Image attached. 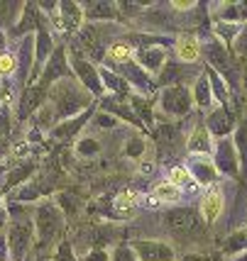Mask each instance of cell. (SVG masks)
Returning <instances> with one entry per match:
<instances>
[{
  "instance_id": "obj_1",
  "label": "cell",
  "mask_w": 247,
  "mask_h": 261,
  "mask_svg": "<svg viewBox=\"0 0 247 261\" xmlns=\"http://www.w3.org/2000/svg\"><path fill=\"white\" fill-rule=\"evenodd\" d=\"M86 102H88V95H83L79 88H74L71 83H66V79L52 91V110L59 117L76 115L81 108H86Z\"/></svg>"
},
{
  "instance_id": "obj_2",
  "label": "cell",
  "mask_w": 247,
  "mask_h": 261,
  "mask_svg": "<svg viewBox=\"0 0 247 261\" xmlns=\"http://www.w3.org/2000/svg\"><path fill=\"white\" fill-rule=\"evenodd\" d=\"M164 227L181 239H191L201 234L203 222L191 207H176V210H169L164 215Z\"/></svg>"
},
{
  "instance_id": "obj_3",
  "label": "cell",
  "mask_w": 247,
  "mask_h": 261,
  "mask_svg": "<svg viewBox=\"0 0 247 261\" xmlns=\"http://www.w3.org/2000/svg\"><path fill=\"white\" fill-rule=\"evenodd\" d=\"M34 225H37V232H39V247H44L47 242H54L59 237V232L64 229L61 210L52 203L39 205L37 207V217H34Z\"/></svg>"
},
{
  "instance_id": "obj_4",
  "label": "cell",
  "mask_w": 247,
  "mask_h": 261,
  "mask_svg": "<svg viewBox=\"0 0 247 261\" xmlns=\"http://www.w3.org/2000/svg\"><path fill=\"white\" fill-rule=\"evenodd\" d=\"M32 244V225L25 220H15L10 222V234H8V251L12 254L15 261H23L25 254L30 251Z\"/></svg>"
},
{
  "instance_id": "obj_5",
  "label": "cell",
  "mask_w": 247,
  "mask_h": 261,
  "mask_svg": "<svg viewBox=\"0 0 247 261\" xmlns=\"http://www.w3.org/2000/svg\"><path fill=\"white\" fill-rule=\"evenodd\" d=\"M130 249L140 261H174V249L162 239H137Z\"/></svg>"
},
{
  "instance_id": "obj_6",
  "label": "cell",
  "mask_w": 247,
  "mask_h": 261,
  "mask_svg": "<svg viewBox=\"0 0 247 261\" xmlns=\"http://www.w3.org/2000/svg\"><path fill=\"white\" fill-rule=\"evenodd\" d=\"M162 110L169 115H186L191 110V93L184 86H167L162 93Z\"/></svg>"
},
{
  "instance_id": "obj_7",
  "label": "cell",
  "mask_w": 247,
  "mask_h": 261,
  "mask_svg": "<svg viewBox=\"0 0 247 261\" xmlns=\"http://www.w3.org/2000/svg\"><path fill=\"white\" fill-rule=\"evenodd\" d=\"M203 54H206V59H208V64H211L223 79H230V76H233V64H230V59H228L225 46L220 44L218 39H206Z\"/></svg>"
},
{
  "instance_id": "obj_8",
  "label": "cell",
  "mask_w": 247,
  "mask_h": 261,
  "mask_svg": "<svg viewBox=\"0 0 247 261\" xmlns=\"http://www.w3.org/2000/svg\"><path fill=\"white\" fill-rule=\"evenodd\" d=\"M74 68H76V73H79L81 83H83V86H86V88H88L93 95H101V93H103V83H101L98 71L91 66L86 59H81V57L74 59Z\"/></svg>"
},
{
  "instance_id": "obj_9",
  "label": "cell",
  "mask_w": 247,
  "mask_h": 261,
  "mask_svg": "<svg viewBox=\"0 0 247 261\" xmlns=\"http://www.w3.org/2000/svg\"><path fill=\"white\" fill-rule=\"evenodd\" d=\"M218 169L228 173V176H237V154H235V147L230 142H220L218 149H215V164Z\"/></svg>"
},
{
  "instance_id": "obj_10",
  "label": "cell",
  "mask_w": 247,
  "mask_h": 261,
  "mask_svg": "<svg viewBox=\"0 0 247 261\" xmlns=\"http://www.w3.org/2000/svg\"><path fill=\"white\" fill-rule=\"evenodd\" d=\"M69 76V68H66V61H64V49L59 46L54 49V54L49 57V64L44 66V73H42V86L47 88V83H52L54 79H66Z\"/></svg>"
},
{
  "instance_id": "obj_11",
  "label": "cell",
  "mask_w": 247,
  "mask_h": 261,
  "mask_svg": "<svg viewBox=\"0 0 247 261\" xmlns=\"http://www.w3.org/2000/svg\"><path fill=\"white\" fill-rule=\"evenodd\" d=\"M233 125H235V117H233V113L228 110V108H220V110H215V113L208 115V132L215 137H223L230 135V129H233Z\"/></svg>"
},
{
  "instance_id": "obj_12",
  "label": "cell",
  "mask_w": 247,
  "mask_h": 261,
  "mask_svg": "<svg viewBox=\"0 0 247 261\" xmlns=\"http://www.w3.org/2000/svg\"><path fill=\"white\" fill-rule=\"evenodd\" d=\"M220 213H223V193H220V188H211L203 198V222L213 225Z\"/></svg>"
},
{
  "instance_id": "obj_13",
  "label": "cell",
  "mask_w": 247,
  "mask_h": 261,
  "mask_svg": "<svg viewBox=\"0 0 247 261\" xmlns=\"http://www.w3.org/2000/svg\"><path fill=\"white\" fill-rule=\"evenodd\" d=\"M137 61L142 66H147V71H154L157 73L159 68L164 66V61H167V51L162 46H145V49L137 51Z\"/></svg>"
},
{
  "instance_id": "obj_14",
  "label": "cell",
  "mask_w": 247,
  "mask_h": 261,
  "mask_svg": "<svg viewBox=\"0 0 247 261\" xmlns=\"http://www.w3.org/2000/svg\"><path fill=\"white\" fill-rule=\"evenodd\" d=\"M189 173L193 176V181L198 183V186H206V183L215 181V166L208 159H203V156H193Z\"/></svg>"
},
{
  "instance_id": "obj_15",
  "label": "cell",
  "mask_w": 247,
  "mask_h": 261,
  "mask_svg": "<svg viewBox=\"0 0 247 261\" xmlns=\"http://www.w3.org/2000/svg\"><path fill=\"white\" fill-rule=\"evenodd\" d=\"M59 15H61V27L66 32H76L81 24V17H83V10H81L79 3H59Z\"/></svg>"
},
{
  "instance_id": "obj_16",
  "label": "cell",
  "mask_w": 247,
  "mask_h": 261,
  "mask_svg": "<svg viewBox=\"0 0 247 261\" xmlns=\"http://www.w3.org/2000/svg\"><path fill=\"white\" fill-rule=\"evenodd\" d=\"M47 98V88L42 86V83H34L30 91L25 93V98H23V105H20V117H27V115H32L37 108H39V102Z\"/></svg>"
},
{
  "instance_id": "obj_17",
  "label": "cell",
  "mask_w": 247,
  "mask_h": 261,
  "mask_svg": "<svg viewBox=\"0 0 247 261\" xmlns=\"http://www.w3.org/2000/svg\"><path fill=\"white\" fill-rule=\"evenodd\" d=\"M189 151L191 154H201V156H206V154H211L213 151V147H211V132L206 129V127H196L193 129L191 139H189Z\"/></svg>"
},
{
  "instance_id": "obj_18",
  "label": "cell",
  "mask_w": 247,
  "mask_h": 261,
  "mask_svg": "<svg viewBox=\"0 0 247 261\" xmlns=\"http://www.w3.org/2000/svg\"><path fill=\"white\" fill-rule=\"evenodd\" d=\"M176 54L181 61H196L201 57V49H198V42L193 34H181L179 42H176Z\"/></svg>"
},
{
  "instance_id": "obj_19",
  "label": "cell",
  "mask_w": 247,
  "mask_h": 261,
  "mask_svg": "<svg viewBox=\"0 0 247 261\" xmlns=\"http://www.w3.org/2000/svg\"><path fill=\"white\" fill-rule=\"evenodd\" d=\"M83 12L91 20H113V17H118V10H115L113 3H86Z\"/></svg>"
},
{
  "instance_id": "obj_20",
  "label": "cell",
  "mask_w": 247,
  "mask_h": 261,
  "mask_svg": "<svg viewBox=\"0 0 247 261\" xmlns=\"http://www.w3.org/2000/svg\"><path fill=\"white\" fill-rule=\"evenodd\" d=\"M81 42L91 49V57L93 59L103 57V42H101V32H98V27H86V30L81 32Z\"/></svg>"
},
{
  "instance_id": "obj_21",
  "label": "cell",
  "mask_w": 247,
  "mask_h": 261,
  "mask_svg": "<svg viewBox=\"0 0 247 261\" xmlns=\"http://www.w3.org/2000/svg\"><path fill=\"white\" fill-rule=\"evenodd\" d=\"M169 183H174L179 191H181V188H186L189 193H193V191L198 188V183L193 181L191 173H189L186 169H179V166H174V169L169 171Z\"/></svg>"
},
{
  "instance_id": "obj_22",
  "label": "cell",
  "mask_w": 247,
  "mask_h": 261,
  "mask_svg": "<svg viewBox=\"0 0 247 261\" xmlns=\"http://www.w3.org/2000/svg\"><path fill=\"white\" fill-rule=\"evenodd\" d=\"M154 198H157V200H162V203H179L181 198H184V193H181L174 183L162 181V183H157V186H154Z\"/></svg>"
},
{
  "instance_id": "obj_23",
  "label": "cell",
  "mask_w": 247,
  "mask_h": 261,
  "mask_svg": "<svg viewBox=\"0 0 247 261\" xmlns=\"http://www.w3.org/2000/svg\"><path fill=\"white\" fill-rule=\"evenodd\" d=\"M154 137H157L159 147H167V149H174V144H176V139H179V132H176V127L174 125H162L154 132Z\"/></svg>"
},
{
  "instance_id": "obj_24",
  "label": "cell",
  "mask_w": 247,
  "mask_h": 261,
  "mask_svg": "<svg viewBox=\"0 0 247 261\" xmlns=\"http://www.w3.org/2000/svg\"><path fill=\"white\" fill-rule=\"evenodd\" d=\"M196 102L203 110L211 105V81H208V76H198V81H196Z\"/></svg>"
},
{
  "instance_id": "obj_25",
  "label": "cell",
  "mask_w": 247,
  "mask_h": 261,
  "mask_svg": "<svg viewBox=\"0 0 247 261\" xmlns=\"http://www.w3.org/2000/svg\"><path fill=\"white\" fill-rule=\"evenodd\" d=\"M37 24V10H34V5H25L23 10V20L15 24V30H12V34H25L30 27H34Z\"/></svg>"
},
{
  "instance_id": "obj_26",
  "label": "cell",
  "mask_w": 247,
  "mask_h": 261,
  "mask_svg": "<svg viewBox=\"0 0 247 261\" xmlns=\"http://www.w3.org/2000/svg\"><path fill=\"white\" fill-rule=\"evenodd\" d=\"M49 51H52V37H49V32L39 30V34H37V64H39V66L44 64V59L49 57Z\"/></svg>"
},
{
  "instance_id": "obj_27",
  "label": "cell",
  "mask_w": 247,
  "mask_h": 261,
  "mask_svg": "<svg viewBox=\"0 0 247 261\" xmlns=\"http://www.w3.org/2000/svg\"><path fill=\"white\" fill-rule=\"evenodd\" d=\"M86 117L88 115H79L76 120H71V122H64V125H59L54 129V137H59V139H64V137H71V135H76L79 132V127L86 122Z\"/></svg>"
},
{
  "instance_id": "obj_28",
  "label": "cell",
  "mask_w": 247,
  "mask_h": 261,
  "mask_svg": "<svg viewBox=\"0 0 247 261\" xmlns=\"http://www.w3.org/2000/svg\"><path fill=\"white\" fill-rule=\"evenodd\" d=\"M103 81L108 83V88H113V91L120 93V95L130 91V83H127L125 79H118V76H115V73H110V71H103Z\"/></svg>"
},
{
  "instance_id": "obj_29",
  "label": "cell",
  "mask_w": 247,
  "mask_h": 261,
  "mask_svg": "<svg viewBox=\"0 0 247 261\" xmlns=\"http://www.w3.org/2000/svg\"><path fill=\"white\" fill-rule=\"evenodd\" d=\"M137 200H140V195H137L135 191H125V193H120L115 198V207H118V210H132L137 205Z\"/></svg>"
},
{
  "instance_id": "obj_30",
  "label": "cell",
  "mask_w": 247,
  "mask_h": 261,
  "mask_svg": "<svg viewBox=\"0 0 247 261\" xmlns=\"http://www.w3.org/2000/svg\"><path fill=\"white\" fill-rule=\"evenodd\" d=\"M32 171H34V164H25V166H20V169H15L10 176H8V188L17 186L20 181H25V178H27Z\"/></svg>"
},
{
  "instance_id": "obj_31",
  "label": "cell",
  "mask_w": 247,
  "mask_h": 261,
  "mask_svg": "<svg viewBox=\"0 0 247 261\" xmlns=\"http://www.w3.org/2000/svg\"><path fill=\"white\" fill-rule=\"evenodd\" d=\"M130 46L123 44V42H115V44L110 46V51H108V57L113 59V61H125V59H130Z\"/></svg>"
},
{
  "instance_id": "obj_32",
  "label": "cell",
  "mask_w": 247,
  "mask_h": 261,
  "mask_svg": "<svg viewBox=\"0 0 247 261\" xmlns=\"http://www.w3.org/2000/svg\"><path fill=\"white\" fill-rule=\"evenodd\" d=\"M215 32L223 37L225 42H233V37H237V24H233V22H218L215 24Z\"/></svg>"
},
{
  "instance_id": "obj_33",
  "label": "cell",
  "mask_w": 247,
  "mask_h": 261,
  "mask_svg": "<svg viewBox=\"0 0 247 261\" xmlns=\"http://www.w3.org/2000/svg\"><path fill=\"white\" fill-rule=\"evenodd\" d=\"M15 71V57L8 54V51H3L0 54V76H8Z\"/></svg>"
},
{
  "instance_id": "obj_34",
  "label": "cell",
  "mask_w": 247,
  "mask_h": 261,
  "mask_svg": "<svg viewBox=\"0 0 247 261\" xmlns=\"http://www.w3.org/2000/svg\"><path fill=\"white\" fill-rule=\"evenodd\" d=\"M59 203H61V207L66 210V213H76L79 210V200H76V195H69V193H61L59 195Z\"/></svg>"
},
{
  "instance_id": "obj_35",
  "label": "cell",
  "mask_w": 247,
  "mask_h": 261,
  "mask_svg": "<svg viewBox=\"0 0 247 261\" xmlns=\"http://www.w3.org/2000/svg\"><path fill=\"white\" fill-rule=\"evenodd\" d=\"M235 49H237V54L240 57H247V24L237 32V37H235Z\"/></svg>"
},
{
  "instance_id": "obj_36",
  "label": "cell",
  "mask_w": 247,
  "mask_h": 261,
  "mask_svg": "<svg viewBox=\"0 0 247 261\" xmlns=\"http://www.w3.org/2000/svg\"><path fill=\"white\" fill-rule=\"evenodd\" d=\"M113 261H137V256L130 247H118L115 254H113Z\"/></svg>"
},
{
  "instance_id": "obj_37",
  "label": "cell",
  "mask_w": 247,
  "mask_h": 261,
  "mask_svg": "<svg viewBox=\"0 0 247 261\" xmlns=\"http://www.w3.org/2000/svg\"><path fill=\"white\" fill-rule=\"evenodd\" d=\"M79 151H81V154H88V156H93V154H98V142H96V139H81V142H79Z\"/></svg>"
},
{
  "instance_id": "obj_38",
  "label": "cell",
  "mask_w": 247,
  "mask_h": 261,
  "mask_svg": "<svg viewBox=\"0 0 247 261\" xmlns=\"http://www.w3.org/2000/svg\"><path fill=\"white\" fill-rule=\"evenodd\" d=\"M56 261H76L74 251H71V247H69V242H64V244L59 247V251H56Z\"/></svg>"
},
{
  "instance_id": "obj_39",
  "label": "cell",
  "mask_w": 247,
  "mask_h": 261,
  "mask_svg": "<svg viewBox=\"0 0 247 261\" xmlns=\"http://www.w3.org/2000/svg\"><path fill=\"white\" fill-rule=\"evenodd\" d=\"M10 132V117H8V110H0V137H5Z\"/></svg>"
},
{
  "instance_id": "obj_40",
  "label": "cell",
  "mask_w": 247,
  "mask_h": 261,
  "mask_svg": "<svg viewBox=\"0 0 247 261\" xmlns=\"http://www.w3.org/2000/svg\"><path fill=\"white\" fill-rule=\"evenodd\" d=\"M96 125H101L103 129H110V127H115V117H110V115H98V117H96Z\"/></svg>"
},
{
  "instance_id": "obj_41",
  "label": "cell",
  "mask_w": 247,
  "mask_h": 261,
  "mask_svg": "<svg viewBox=\"0 0 247 261\" xmlns=\"http://www.w3.org/2000/svg\"><path fill=\"white\" fill-rule=\"evenodd\" d=\"M242 242H245V234H237V237H233L230 242H228V247H225V251H235L242 247Z\"/></svg>"
},
{
  "instance_id": "obj_42",
  "label": "cell",
  "mask_w": 247,
  "mask_h": 261,
  "mask_svg": "<svg viewBox=\"0 0 247 261\" xmlns=\"http://www.w3.org/2000/svg\"><path fill=\"white\" fill-rule=\"evenodd\" d=\"M86 261H108V254L103 249H93L91 254H86Z\"/></svg>"
},
{
  "instance_id": "obj_43",
  "label": "cell",
  "mask_w": 247,
  "mask_h": 261,
  "mask_svg": "<svg viewBox=\"0 0 247 261\" xmlns=\"http://www.w3.org/2000/svg\"><path fill=\"white\" fill-rule=\"evenodd\" d=\"M181 261H208V256H201V254H189V256H184Z\"/></svg>"
},
{
  "instance_id": "obj_44",
  "label": "cell",
  "mask_w": 247,
  "mask_h": 261,
  "mask_svg": "<svg viewBox=\"0 0 247 261\" xmlns=\"http://www.w3.org/2000/svg\"><path fill=\"white\" fill-rule=\"evenodd\" d=\"M5 254H8V242L0 239V261H5Z\"/></svg>"
},
{
  "instance_id": "obj_45",
  "label": "cell",
  "mask_w": 247,
  "mask_h": 261,
  "mask_svg": "<svg viewBox=\"0 0 247 261\" xmlns=\"http://www.w3.org/2000/svg\"><path fill=\"white\" fill-rule=\"evenodd\" d=\"M3 222H5V213H0V227H3Z\"/></svg>"
},
{
  "instance_id": "obj_46",
  "label": "cell",
  "mask_w": 247,
  "mask_h": 261,
  "mask_svg": "<svg viewBox=\"0 0 247 261\" xmlns=\"http://www.w3.org/2000/svg\"><path fill=\"white\" fill-rule=\"evenodd\" d=\"M0 49H3V34H0ZM0 54H3V51H0Z\"/></svg>"
},
{
  "instance_id": "obj_47",
  "label": "cell",
  "mask_w": 247,
  "mask_h": 261,
  "mask_svg": "<svg viewBox=\"0 0 247 261\" xmlns=\"http://www.w3.org/2000/svg\"><path fill=\"white\" fill-rule=\"evenodd\" d=\"M0 98H3V88H0Z\"/></svg>"
},
{
  "instance_id": "obj_48",
  "label": "cell",
  "mask_w": 247,
  "mask_h": 261,
  "mask_svg": "<svg viewBox=\"0 0 247 261\" xmlns=\"http://www.w3.org/2000/svg\"><path fill=\"white\" fill-rule=\"evenodd\" d=\"M245 83H247V76H245Z\"/></svg>"
}]
</instances>
